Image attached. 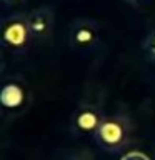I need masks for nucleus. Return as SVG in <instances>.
Listing matches in <instances>:
<instances>
[{"label": "nucleus", "instance_id": "11", "mask_svg": "<svg viewBox=\"0 0 155 160\" xmlns=\"http://www.w3.org/2000/svg\"><path fill=\"white\" fill-rule=\"evenodd\" d=\"M128 3H132V5H142V3H147L148 0H127Z\"/></svg>", "mask_w": 155, "mask_h": 160}, {"label": "nucleus", "instance_id": "2", "mask_svg": "<svg viewBox=\"0 0 155 160\" xmlns=\"http://www.w3.org/2000/svg\"><path fill=\"white\" fill-rule=\"evenodd\" d=\"M35 38L30 30L27 13H8L2 18V47L15 57H22L32 48Z\"/></svg>", "mask_w": 155, "mask_h": 160}, {"label": "nucleus", "instance_id": "3", "mask_svg": "<svg viewBox=\"0 0 155 160\" xmlns=\"http://www.w3.org/2000/svg\"><path fill=\"white\" fill-rule=\"evenodd\" d=\"M0 105L5 117H18L32 105V90L23 75L13 73L3 78L0 90Z\"/></svg>", "mask_w": 155, "mask_h": 160}, {"label": "nucleus", "instance_id": "6", "mask_svg": "<svg viewBox=\"0 0 155 160\" xmlns=\"http://www.w3.org/2000/svg\"><path fill=\"white\" fill-rule=\"evenodd\" d=\"M32 35L37 43H48L55 32V10L50 5H42L27 13Z\"/></svg>", "mask_w": 155, "mask_h": 160}, {"label": "nucleus", "instance_id": "7", "mask_svg": "<svg viewBox=\"0 0 155 160\" xmlns=\"http://www.w3.org/2000/svg\"><path fill=\"white\" fill-rule=\"evenodd\" d=\"M142 50L148 60H155V30L147 33V37L142 42Z\"/></svg>", "mask_w": 155, "mask_h": 160}, {"label": "nucleus", "instance_id": "5", "mask_svg": "<svg viewBox=\"0 0 155 160\" xmlns=\"http://www.w3.org/2000/svg\"><path fill=\"white\" fill-rule=\"evenodd\" d=\"M100 27L93 18L80 17L73 20L68 30V45L77 52L87 53L98 47Z\"/></svg>", "mask_w": 155, "mask_h": 160}, {"label": "nucleus", "instance_id": "9", "mask_svg": "<svg viewBox=\"0 0 155 160\" xmlns=\"http://www.w3.org/2000/svg\"><path fill=\"white\" fill-rule=\"evenodd\" d=\"M120 160H150L143 152H138V150H132V152H127L125 155H122Z\"/></svg>", "mask_w": 155, "mask_h": 160}, {"label": "nucleus", "instance_id": "8", "mask_svg": "<svg viewBox=\"0 0 155 160\" xmlns=\"http://www.w3.org/2000/svg\"><path fill=\"white\" fill-rule=\"evenodd\" d=\"M65 160H93V157L90 152H87V150H78V152L70 153Z\"/></svg>", "mask_w": 155, "mask_h": 160}, {"label": "nucleus", "instance_id": "4", "mask_svg": "<svg viewBox=\"0 0 155 160\" xmlns=\"http://www.w3.org/2000/svg\"><path fill=\"white\" fill-rule=\"evenodd\" d=\"M107 115L100 105L92 102H83L73 110L72 117H70V132L77 137H85V135H93L97 133L100 125Z\"/></svg>", "mask_w": 155, "mask_h": 160}, {"label": "nucleus", "instance_id": "1", "mask_svg": "<svg viewBox=\"0 0 155 160\" xmlns=\"http://www.w3.org/2000/svg\"><path fill=\"white\" fill-rule=\"evenodd\" d=\"M133 137V123L128 115L112 113L107 115L93 135L95 143L107 153H120L130 145Z\"/></svg>", "mask_w": 155, "mask_h": 160}, {"label": "nucleus", "instance_id": "10", "mask_svg": "<svg viewBox=\"0 0 155 160\" xmlns=\"http://www.w3.org/2000/svg\"><path fill=\"white\" fill-rule=\"evenodd\" d=\"M25 0H2L3 7H12V5H17V3H23Z\"/></svg>", "mask_w": 155, "mask_h": 160}]
</instances>
